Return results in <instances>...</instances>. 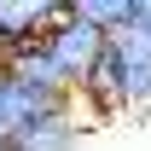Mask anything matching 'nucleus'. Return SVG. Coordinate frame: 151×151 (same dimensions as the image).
Returning a JSON list of instances; mask_svg holds the SVG:
<instances>
[{
	"label": "nucleus",
	"instance_id": "1",
	"mask_svg": "<svg viewBox=\"0 0 151 151\" xmlns=\"http://www.w3.org/2000/svg\"><path fill=\"white\" fill-rule=\"evenodd\" d=\"M99 111H116V105H151V35L139 23L116 29L111 35V58H105V76L87 87Z\"/></svg>",
	"mask_w": 151,
	"mask_h": 151
},
{
	"label": "nucleus",
	"instance_id": "2",
	"mask_svg": "<svg viewBox=\"0 0 151 151\" xmlns=\"http://www.w3.org/2000/svg\"><path fill=\"white\" fill-rule=\"evenodd\" d=\"M41 47L52 52V64H58V70L70 76V87H76V93H87L99 76H105V58H111V35H105L99 23L76 18V12H64Z\"/></svg>",
	"mask_w": 151,
	"mask_h": 151
},
{
	"label": "nucleus",
	"instance_id": "3",
	"mask_svg": "<svg viewBox=\"0 0 151 151\" xmlns=\"http://www.w3.org/2000/svg\"><path fill=\"white\" fill-rule=\"evenodd\" d=\"M64 12H70V0H0V64L23 47L47 41Z\"/></svg>",
	"mask_w": 151,
	"mask_h": 151
},
{
	"label": "nucleus",
	"instance_id": "4",
	"mask_svg": "<svg viewBox=\"0 0 151 151\" xmlns=\"http://www.w3.org/2000/svg\"><path fill=\"white\" fill-rule=\"evenodd\" d=\"M47 116H70V99L47 93V87H29L23 76L6 70V81H0V128H6V139L35 128V122H47Z\"/></svg>",
	"mask_w": 151,
	"mask_h": 151
},
{
	"label": "nucleus",
	"instance_id": "5",
	"mask_svg": "<svg viewBox=\"0 0 151 151\" xmlns=\"http://www.w3.org/2000/svg\"><path fill=\"white\" fill-rule=\"evenodd\" d=\"M6 70H12V76H23L29 87H47V93H64V99H76L70 76L52 64V52H47L41 41H35V47H23V52H12V58H6Z\"/></svg>",
	"mask_w": 151,
	"mask_h": 151
},
{
	"label": "nucleus",
	"instance_id": "6",
	"mask_svg": "<svg viewBox=\"0 0 151 151\" xmlns=\"http://www.w3.org/2000/svg\"><path fill=\"white\" fill-rule=\"evenodd\" d=\"M76 145H81V128H76L70 116H47L35 128L12 134V151H76Z\"/></svg>",
	"mask_w": 151,
	"mask_h": 151
},
{
	"label": "nucleus",
	"instance_id": "7",
	"mask_svg": "<svg viewBox=\"0 0 151 151\" xmlns=\"http://www.w3.org/2000/svg\"><path fill=\"white\" fill-rule=\"evenodd\" d=\"M70 12H76V18H87V23H99L105 35H116V29H128V23H134L139 0H70Z\"/></svg>",
	"mask_w": 151,
	"mask_h": 151
},
{
	"label": "nucleus",
	"instance_id": "8",
	"mask_svg": "<svg viewBox=\"0 0 151 151\" xmlns=\"http://www.w3.org/2000/svg\"><path fill=\"white\" fill-rule=\"evenodd\" d=\"M134 23H139V29L151 35V0H139V12H134Z\"/></svg>",
	"mask_w": 151,
	"mask_h": 151
},
{
	"label": "nucleus",
	"instance_id": "9",
	"mask_svg": "<svg viewBox=\"0 0 151 151\" xmlns=\"http://www.w3.org/2000/svg\"><path fill=\"white\" fill-rule=\"evenodd\" d=\"M0 81H6V64H0ZM0 145H6V128H0Z\"/></svg>",
	"mask_w": 151,
	"mask_h": 151
},
{
	"label": "nucleus",
	"instance_id": "10",
	"mask_svg": "<svg viewBox=\"0 0 151 151\" xmlns=\"http://www.w3.org/2000/svg\"><path fill=\"white\" fill-rule=\"evenodd\" d=\"M0 151H12V139H6V145H0Z\"/></svg>",
	"mask_w": 151,
	"mask_h": 151
}]
</instances>
